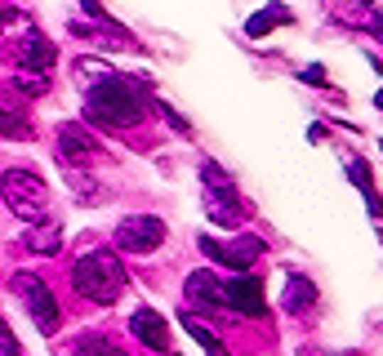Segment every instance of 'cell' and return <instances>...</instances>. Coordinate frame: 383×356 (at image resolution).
Here are the masks:
<instances>
[{"label": "cell", "instance_id": "1", "mask_svg": "<svg viewBox=\"0 0 383 356\" xmlns=\"http://www.w3.org/2000/svg\"><path fill=\"white\" fill-rule=\"evenodd\" d=\"M85 116H90L94 125H103V129H129V125H139L143 116H147V90H143L139 80L112 72L107 80L90 85Z\"/></svg>", "mask_w": 383, "mask_h": 356}, {"label": "cell", "instance_id": "2", "mask_svg": "<svg viewBox=\"0 0 383 356\" xmlns=\"http://www.w3.org/2000/svg\"><path fill=\"white\" fill-rule=\"evenodd\" d=\"M72 290L80 298L98 303V308H107V303H116L125 294V267L116 263V254L94 249V254H85V259L72 267Z\"/></svg>", "mask_w": 383, "mask_h": 356}, {"label": "cell", "instance_id": "3", "mask_svg": "<svg viewBox=\"0 0 383 356\" xmlns=\"http://www.w3.org/2000/svg\"><path fill=\"white\" fill-rule=\"evenodd\" d=\"M0 196H5V205L23 218L27 227H36L49 218V188L41 174H31V169H5L0 174Z\"/></svg>", "mask_w": 383, "mask_h": 356}, {"label": "cell", "instance_id": "4", "mask_svg": "<svg viewBox=\"0 0 383 356\" xmlns=\"http://www.w3.org/2000/svg\"><path fill=\"white\" fill-rule=\"evenodd\" d=\"M201 205L210 214V223H223V227H241L245 223V205L237 196V183H232L227 169L214 165V161L201 165Z\"/></svg>", "mask_w": 383, "mask_h": 356}, {"label": "cell", "instance_id": "5", "mask_svg": "<svg viewBox=\"0 0 383 356\" xmlns=\"http://www.w3.org/2000/svg\"><path fill=\"white\" fill-rule=\"evenodd\" d=\"M165 241V223L156 214H129L116 223V249L121 254H152Z\"/></svg>", "mask_w": 383, "mask_h": 356}, {"label": "cell", "instance_id": "6", "mask_svg": "<svg viewBox=\"0 0 383 356\" xmlns=\"http://www.w3.org/2000/svg\"><path fill=\"white\" fill-rule=\"evenodd\" d=\"M14 290H18V298L27 303V312H31V320H36V330L41 334H58V298L49 294V285L45 281H36V276H14Z\"/></svg>", "mask_w": 383, "mask_h": 356}, {"label": "cell", "instance_id": "7", "mask_svg": "<svg viewBox=\"0 0 383 356\" xmlns=\"http://www.w3.org/2000/svg\"><path fill=\"white\" fill-rule=\"evenodd\" d=\"M201 249L210 254L214 263H223V267H232V272H249L259 259H263V245L259 236H241V241H232V245H223V241H214V236H201Z\"/></svg>", "mask_w": 383, "mask_h": 356}, {"label": "cell", "instance_id": "8", "mask_svg": "<svg viewBox=\"0 0 383 356\" xmlns=\"http://www.w3.org/2000/svg\"><path fill=\"white\" fill-rule=\"evenodd\" d=\"M223 308L241 312V316H263V312H268L263 285H259L254 276H249V272H241L237 281H223Z\"/></svg>", "mask_w": 383, "mask_h": 356}, {"label": "cell", "instance_id": "9", "mask_svg": "<svg viewBox=\"0 0 383 356\" xmlns=\"http://www.w3.org/2000/svg\"><path fill=\"white\" fill-rule=\"evenodd\" d=\"M98 139L90 129H80L76 121H68V125H58V156L68 161V165H76V161H94L98 156Z\"/></svg>", "mask_w": 383, "mask_h": 356}, {"label": "cell", "instance_id": "10", "mask_svg": "<svg viewBox=\"0 0 383 356\" xmlns=\"http://www.w3.org/2000/svg\"><path fill=\"white\" fill-rule=\"evenodd\" d=\"M129 330L143 347H156V352H170V325H165V316L152 312V308H139L134 320H129Z\"/></svg>", "mask_w": 383, "mask_h": 356}, {"label": "cell", "instance_id": "11", "mask_svg": "<svg viewBox=\"0 0 383 356\" xmlns=\"http://www.w3.org/2000/svg\"><path fill=\"white\" fill-rule=\"evenodd\" d=\"M54 58H58V49H54V41H45V36H31L18 45V63L27 67V72H36V76H49V67H54Z\"/></svg>", "mask_w": 383, "mask_h": 356}, {"label": "cell", "instance_id": "12", "mask_svg": "<svg viewBox=\"0 0 383 356\" xmlns=\"http://www.w3.org/2000/svg\"><path fill=\"white\" fill-rule=\"evenodd\" d=\"M188 298L196 303V308H223V281L201 267V272L188 276Z\"/></svg>", "mask_w": 383, "mask_h": 356}, {"label": "cell", "instance_id": "13", "mask_svg": "<svg viewBox=\"0 0 383 356\" xmlns=\"http://www.w3.org/2000/svg\"><path fill=\"white\" fill-rule=\"evenodd\" d=\"M286 23H294V9H286L281 0H268V9L254 14V18L245 23V36H254V41H259V36H268L272 27H286Z\"/></svg>", "mask_w": 383, "mask_h": 356}, {"label": "cell", "instance_id": "14", "mask_svg": "<svg viewBox=\"0 0 383 356\" xmlns=\"http://www.w3.org/2000/svg\"><path fill=\"white\" fill-rule=\"evenodd\" d=\"M312 303H316V285L308 276H290V285H286V312H308Z\"/></svg>", "mask_w": 383, "mask_h": 356}, {"label": "cell", "instance_id": "15", "mask_svg": "<svg viewBox=\"0 0 383 356\" xmlns=\"http://www.w3.org/2000/svg\"><path fill=\"white\" fill-rule=\"evenodd\" d=\"M76 356H129L121 343H112V338H103V334H85V338H76V347H72Z\"/></svg>", "mask_w": 383, "mask_h": 356}, {"label": "cell", "instance_id": "16", "mask_svg": "<svg viewBox=\"0 0 383 356\" xmlns=\"http://www.w3.org/2000/svg\"><path fill=\"white\" fill-rule=\"evenodd\" d=\"M183 330H188V334L196 338V343H201V347H205V356H232V352H227V347L219 343V338H214V334H210V330L201 325V320H192V316H183Z\"/></svg>", "mask_w": 383, "mask_h": 356}, {"label": "cell", "instance_id": "17", "mask_svg": "<svg viewBox=\"0 0 383 356\" xmlns=\"http://www.w3.org/2000/svg\"><path fill=\"white\" fill-rule=\"evenodd\" d=\"M0 134L5 139H31V125H27V116H23V107H0Z\"/></svg>", "mask_w": 383, "mask_h": 356}, {"label": "cell", "instance_id": "18", "mask_svg": "<svg viewBox=\"0 0 383 356\" xmlns=\"http://www.w3.org/2000/svg\"><path fill=\"white\" fill-rule=\"evenodd\" d=\"M31 254H58V227L49 223V227H41L36 223V232H27V241H23Z\"/></svg>", "mask_w": 383, "mask_h": 356}, {"label": "cell", "instance_id": "19", "mask_svg": "<svg viewBox=\"0 0 383 356\" xmlns=\"http://www.w3.org/2000/svg\"><path fill=\"white\" fill-rule=\"evenodd\" d=\"M72 192H76V200H85V205H98V200H103V188H94L90 183V174H72Z\"/></svg>", "mask_w": 383, "mask_h": 356}, {"label": "cell", "instance_id": "20", "mask_svg": "<svg viewBox=\"0 0 383 356\" xmlns=\"http://www.w3.org/2000/svg\"><path fill=\"white\" fill-rule=\"evenodd\" d=\"M14 85H18L23 94L36 98V94H45V90H49V76H36V72H31V76H14Z\"/></svg>", "mask_w": 383, "mask_h": 356}, {"label": "cell", "instance_id": "21", "mask_svg": "<svg viewBox=\"0 0 383 356\" xmlns=\"http://www.w3.org/2000/svg\"><path fill=\"white\" fill-rule=\"evenodd\" d=\"M303 80L308 85H325V72H321V67H303Z\"/></svg>", "mask_w": 383, "mask_h": 356}, {"label": "cell", "instance_id": "22", "mask_svg": "<svg viewBox=\"0 0 383 356\" xmlns=\"http://www.w3.org/2000/svg\"><path fill=\"white\" fill-rule=\"evenodd\" d=\"M14 18H18V14H14V9H0V23H14Z\"/></svg>", "mask_w": 383, "mask_h": 356}]
</instances>
